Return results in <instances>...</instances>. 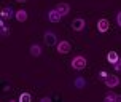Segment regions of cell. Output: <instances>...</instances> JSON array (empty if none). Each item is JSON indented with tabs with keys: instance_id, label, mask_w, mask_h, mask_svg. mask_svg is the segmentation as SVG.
<instances>
[{
	"instance_id": "19",
	"label": "cell",
	"mask_w": 121,
	"mask_h": 102,
	"mask_svg": "<svg viewBox=\"0 0 121 102\" xmlns=\"http://www.w3.org/2000/svg\"><path fill=\"white\" fill-rule=\"evenodd\" d=\"M116 24L121 27V11H118V14H116Z\"/></svg>"
},
{
	"instance_id": "21",
	"label": "cell",
	"mask_w": 121,
	"mask_h": 102,
	"mask_svg": "<svg viewBox=\"0 0 121 102\" xmlns=\"http://www.w3.org/2000/svg\"><path fill=\"white\" fill-rule=\"evenodd\" d=\"M18 3H24V2H27V0H16Z\"/></svg>"
},
{
	"instance_id": "11",
	"label": "cell",
	"mask_w": 121,
	"mask_h": 102,
	"mask_svg": "<svg viewBox=\"0 0 121 102\" xmlns=\"http://www.w3.org/2000/svg\"><path fill=\"white\" fill-rule=\"evenodd\" d=\"M104 101L105 102H118L120 101V96H118L116 93H113V91H108V93L105 94V97H104Z\"/></svg>"
},
{
	"instance_id": "3",
	"label": "cell",
	"mask_w": 121,
	"mask_h": 102,
	"mask_svg": "<svg viewBox=\"0 0 121 102\" xmlns=\"http://www.w3.org/2000/svg\"><path fill=\"white\" fill-rule=\"evenodd\" d=\"M56 48H57V53H59V54H67V53H70L72 45L67 42V40H60V42H57Z\"/></svg>"
},
{
	"instance_id": "12",
	"label": "cell",
	"mask_w": 121,
	"mask_h": 102,
	"mask_svg": "<svg viewBox=\"0 0 121 102\" xmlns=\"http://www.w3.org/2000/svg\"><path fill=\"white\" fill-rule=\"evenodd\" d=\"M29 51H30V54H32L34 58H38V56L42 54V46H40V45H37V43H34V45H30Z\"/></svg>"
},
{
	"instance_id": "22",
	"label": "cell",
	"mask_w": 121,
	"mask_h": 102,
	"mask_svg": "<svg viewBox=\"0 0 121 102\" xmlns=\"http://www.w3.org/2000/svg\"><path fill=\"white\" fill-rule=\"evenodd\" d=\"M120 101H121V94H120Z\"/></svg>"
},
{
	"instance_id": "9",
	"label": "cell",
	"mask_w": 121,
	"mask_h": 102,
	"mask_svg": "<svg viewBox=\"0 0 121 102\" xmlns=\"http://www.w3.org/2000/svg\"><path fill=\"white\" fill-rule=\"evenodd\" d=\"M60 18H62V16H60V13L57 11V10H51V11H48V21L49 22H59L60 21Z\"/></svg>"
},
{
	"instance_id": "7",
	"label": "cell",
	"mask_w": 121,
	"mask_h": 102,
	"mask_svg": "<svg viewBox=\"0 0 121 102\" xmlns=\"http://www.w3.org/2000/svg\"><path fill=\"white\" fill-rule=\"evenodd\" d=\"M0 14H2V19H11L13 16H14V14H16V11H14V10H13L11 6H3V8H2V13H0Z\"/></svg>"
},
{
	"instance_id": "5",
	"label": "cell",
	"mask_w": 121,
	"mask_h": 102,
	"mask_svg": "<svg viewBox=\"0 0 121 102\" xmlns=\"http://www.w3.org/2000/svg\"><path fill=\"white\" fill-rule=\"evenodd\" d=\"M86 27V21L83 18H77L72 21V29L75 30V32H81V30Z\"/></svg>"
},
{
	"instance_id": "15",
	"label": "cell",
	"mask_w": 121,
	"mask_h": 102,
	"mask_svg": "<svg viewBox=\"0 0 121 102\" xmlns=\"http://www.w3.org/2000/svg\"><path fill=\"white\" fill-rule=\"evenodd\" d=\"M18 101H19V102H30V101H32V96H30L29 93H22V94L19 96Z\"/></svg>"
},
{
	"instance_id": "16",
	"label": "cell",
	"mask_w": 121,
	"mask_h": 102,
	"mask_svg": "<svg viewBox=\"0 0 121 102\" xmlns=\"http://www.w3.org/2000/svg\"><path fill=\"white\" fill-rule=\"evenodd\" d=\"M0 27H2V37H6L8 34H10V29H8V27H6V24H5V19H2Z\"/></svg>"
},
{
	"instance_id": "10",
	"label": "cell",
	"mask_w": 121,
	"mask_h": 102,
	"mask_svg": "<svg viewBox=\"0 0 121 102\" xmlns=\"http://www.w3.org/2000/svg\"><path fill=\"white\" fill-rule=\"evenodd\" d=\"M14 18H16L18 22H26V21H27V11H26V10H16Z\"/></svg>"
},
{
	"instance_id": "14",
	"label": "cell",
	"mask_w": 121,
	"mask_h": 102,
	"mask_svg": "<svg viewBox=\"0 0 121 102\" xmlns=\"http://www.w3.org/2000/svg\"><path fill=\"white\" fill-rule=\"evenodd\" d=\"M73 84H75V88H78V89L86 88V80L83 77H77V78H75V81H73Z\"/></svg>"
},
{
	"instance_id": "13",
	"label": "cell",
	"mask_w": 121,
	"mask_h": 102,
	"mask_svg": "<svg viewBox=\"0 0 121 102\" xmlns=\"http://www.w3.org/2000/svg\"><path fill=\"white\" fill-rule=\"evenodd\" d=\"M118 59H120V56H118L116 51H108V53H107V61H108L110 64H115Z\"/></svg>"
},
{
	"instance_id": "6",
	"label": "cell",
	"mask_w": 121,
	"mask_h": 102,
	"mask_svg": "<svg viewBox=\"0 0 121 102\" xmlns=\"http://www.w3.org/2000/svg\"><path fill=\"white\" fill-rule=\"evenodd\" d=\"M108 29H110L108 19L102 18V19H99V21H97V30H99L100 34H105V32H108Z\"/></svg>"
},
{
	"instance_id": "17",
	"label": "cell",
	"mask_w": 121,
	"mask_h": 102,
	"mask_svg": "<svg viewBox=\"0 0 121 102\" xmlns=\"http://www.w3.org/2000/svg\"><path fill=\"white\" fill-rule=\"evenodd\" d=\"M113 69H115L116 72H121V59H118L115 64H113Z\"/></svg>"
},
{
	"instance_id": "2",
	"label": "cell",
	"mask_w": 121,
	"mask_h": 102,
	"mask_svg": "<svg viewBox=\"0 0 121 102\" xmlns=\"http://www.w3.org/2000/svg\"><path fill=\"white\" fill-rule=\"evenodd\" d=\"M43 40H45V45H48V46H56L57 45V37H56L54 32H45V35H43Z\"/></svg>"
},
{
	"instance_id": "1",
	"label": "cell",
	"mask_w": 121,
	"mask_h": 102,
	"mask_svg": "<svg viewBox=\"0 0 121 102\" xmlns=\"http://www.w3.org/2000/svg\"><path fill=\"white\" fill-rule=\"evenodd\" d=\"M70 64H72L73 70H83V69H86V66H88V61H86L85 56L78 54V56H75V58L70 61Z\"/></svg>"
},
{
	"instance_id": "20",
	"label": "cell",
	"mask_w": 121,
	"mask_h": 102,
	"mask_svg": "<svg viewBox=\"0 0 121 102\" xmlns=\"http://www.w3.org/2000/svg\"><path fill=\"white\" fill-rule=\"evenodd\" d=\"M49 101H51L49 97H42V99H40V102H49Z\"/></svg>"
},
{
	"instance_id": "8",
	"label": "cell",
	"mask_w": 121,
	"mask_h": 102,
	"mask_svg": "<svg viewBox=\"0 0 121 102\" xmlns=\"http://www.w3.org/2000/svg\"><path fill=\"white\" fill-rule=\"evenodd\" d=\"M56 10H57V11L60 13V16L64 18V16H67V14L70 13V5L62 2V3H57V5H56Z\"/></svg>"
},
{
	"instance_id": "4",
	"label": "cell",
	"mask_w": 121,
	"mask_h": 102,
	"mask_svg": "<svg viewBox=\"0 0 121 102\" xmlns=\"http://www.w3.org/2000/svg\"><path fill=\"white\" fill-rule=\"evenodd\" d=\"M104 83L107 88H116L120 84V77L118 75H108V77L104 80Z\"/></svg>"
},
{
	"instance_id": "18",
	"label": "cell",
	"mask_w": 121,
	"mask_h": 102,
	"mask_svg": "<svg viewBox=\"0 0 121 102\" xmlns=\"http://www.w3.org/2000/svg\"><path fill=\"white\" fill-rule=\"evenodd\" d=\"M107 77H108V72H107V70H100V72H99V78L105 80Z\"/></svg>"
}]
</instances>
